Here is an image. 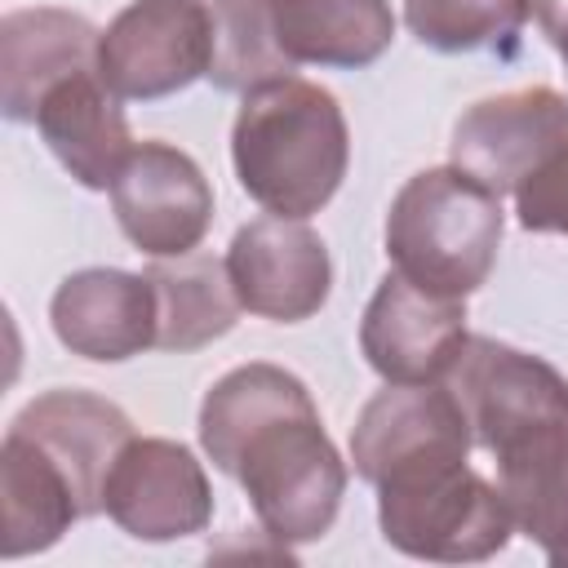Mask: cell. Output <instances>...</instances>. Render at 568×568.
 Wrapping results in <instances>:
<instances>
[{"label":"cell","mask_w":568,"mask_h":568,"mask_svg":"<svg viewBox=\"0 0 568 568\" xmlns=\"http://www.w3.org/2000/svg\"><path fill=\"white\" fill-rule=\"evenodd\" d=\"M470 426L457 395L444 382L430 386H399L386 382L364 408L351 430V462L364 484H382L386 475L439 457V453H470Z\"/></svg>","instance_id":"4fadbf2b"},{"label":"cell","mask_w":568,"mask_h":568,"mask_svg":"<svg viewBox=\"0 0 568 568\" xmlns=\"http://www.w3.org/2000/svg\"><path fill=\"white\" fill-rule=\"evenodd\" d=\"M466 457L439 453L377 484V524L395 550L435 564H475L510 541L515 524L497 484L475 475Z\"/></svg>","instance_id":"5b68a950"},{"label":"cell","mask_w":568,"mask_h":568,"mask_svg":"<svg viewBox=\"0 0 568 568\" xmlns=\"http://www.w3.org/2000/svg\"><path fill=\"white\" fill-rule=\"evenodd\" d=\"M528 18V0H404L408 31L439 53H515Z\"/></svg>","instance_id":"44dd1931"},{"label":"cell","mask_w":568,"mask_h":568,"mask_svg":"<svg viewBox=\"0 0 568 568\" xmlns=\"http://www.w3.org/2000/svg\"><path fill=\"white\" fill-rule=\"evenodd\" d=\"M115 222L146 257L195 253L213 222V191L200 164L169 142H133L111 182Z\"/></svg>","instance_id":"ba28073f"},{"label":"cell","mask_w":568,"mask_h":568,"mask_svg":"<svg viewBox=\"0 0 568 568\" xmlns=\"http://www.w3.org/2000/svg\"><path fill=\"white\" fill-rule=\"evenodd\" d=\"M466 337V297H439L399 271L377 284L359 324L364 359L377 377L399 386L444 382Z\"/></svg>","instance_id":"9c48e42d"},{"label":"cell","mask_w":568,"mask_h":568,"mask_svg":"<svg viewBox=\"0 0 568 568\" xmlns=\"http://www.w3.org/2000/svg\"><path fill=\"white\" fill-rule=\"evenodd\" d=\"M146 284L155 293V346L160 351H200L213 337L235 328V315L244 311L231 284L226 262L213 253H182V257H155L146 266Z\"/></svg>","instance_id":"ac0fdd59"},{"label":"cell","mask_w":568,"mask_h":568,"mask_svg":"<svg viewBox=\"0 0 568 568\" xmlns=\"http://www.w3.org/2000/svg\"><path fill=\"white\" fill-rule=\"evenodd\" d=\"M36 129L58 164L89 191H106L133 151L120 98L106 89L98 67L53 84L36 111Z\"/></svg>","instance_id":"2e32d148"},{"label":"cell","mask_w":568,"mask_h":568,"mask_svg":"<svg viewBox=\"0 0 568 568\" xmlns=\"http://www.w3.org/2000/svg\"><path fill=\"white\" fill-rule=\"evenodd\" d=\"M444 386L493 457L515 532L568 559V377L497 337H466Z\"/></svg>","instance_id":"7a4b0ae2"},{"label":"cell","mask_w":568,"mask_h":568,"mask_svg":"<svg viewBox=\"0 0 568 568\" xmlns=\"http://www.w3.org/2000/svg\"><path fill=\"white\" fill-rule=\"evenodd\" d=\"M0 555L22 559L49 550L80 515V501L67 475L22 435L4 430L0 444Z\"/></svg>","instance_id":"d6986e66"},{"label":"cell","mask_w":568,"mask_h":568,"mask_svg":"<svg viewBox=\"0 0 568 568\" xmlns=\"http://www.w3.org/2000/svg\"><path fill=\"white\" fill-rule=\"evenodd\" d=\"M9 430L31 439L67 475L84 519L102 510L106 475H111L120 448L133 439V422L124 417V408H115L111 399H102L93 390H71V386L36 395L13 417Z\"/></svg>","instance_id":"7c38bea8"},{"label":"cell","mask_w":568,"mask_h":568,"mask_svg":"<svg viewBox=\"0 0 568 568\" xmlns=\"http://www.w3.org/2000/svg\"><path fill=\"white\" fill-rule=\"evenodd\" d=\"M102 31L71 9H13L0 18V106L13 124H36L44 93L98 67Z\"/></svg>","instance_id":"9a60e30c"},{"label":"cell","mask_w":568,"mask_h":568,"mask_svg":"<svg viewBox=\"0 0 568 568\" xmlns=\"http://www.w3.org/2000/svg\"><path fill=\"white\" fill-rule=\"evenodd\" d=\"M271 22L293 67H368L390 49V0H271Z\"/></svg>","instance_id":"e0dca14e"},{"label":"cell","mask_w":568,"mask_h":568,"mask_svg":"<svg viewBox=\"0 0 568 568\" xmlns=\"http://www.w3.org/2000/svg\"><path fill=\"white\" fill-rule=\"evenodd\" d=\"M213 4L204 0H133L98 40V75L115 98L155 102L213 67Z\"/></svg>","instance_id":"8992f818"},{"label":"cell","mask_w":568,"mask_h":568,"mask_svg":"<svg viewBox=\"0 0 568 568\" xmlns=\"http://www.w3.org/2000/svg\"><path fill=\"white\" fill-rule=\"evenodd\" d=\"M200 444L231 475L280 546L320 541L346 493V462L320 426L302 377L280 364H240L200 404Z\"/></svg>","instance_id":"6da1fadb"},{"label":"cell","mask_w":568,"mask_h":568,"mask_svg":"<svg viewBox=\"0 0 568 568\" xmlns=\"http://www.w3.org/2000/svg\"><path fill=\"white\" fill-rule=\"evenodd\" d=\"M528 13L537 18L541 36L555 44V53L568 71V0H528Z\"/></svg>","instance_id":"603a6c76"},{"label":"cell","mask_w":568,"mask_h":568,"mask_svg":"<svg viewBox=\"0 0 568 568\" xmlns=\"http://www.w3.org/2000/svg\"><path fill=\"white\" fill-rule=\"evenodd\" d=\"M235 178L266 213H320L351 160V133L337 98L311 80H275L244 93L231 129Z\"/></svg>","instance_id":"3957f363"},{"label":"cell","mask_w":568,"mask_h":568,"mask_svg":"<svg viewBox=\"0 0 568 568\" xmlns=\"http://www.w3.org/2000/svg\"><path fill=\"white\" fill-rule=\"evenodd\" d=\"M568 146V98L532 84L484 98L453 124L448 160L493 195H515L541 164Z\"/></svg>","instance_id":"52a82bcc"},{"label":"cell","mask_w":568,"mask_h":568,"mask_svg":"<svg viewBox=\"0 0 568 568\" xmlns=\"http://www.w3.org/2000/svg\"><path fill=\"white\" fill-rule=\"evenodd\" d=\"M501 195L457 164L413 173L386 213V257L439 297H470L501 244Z\"/></svg>","instance_id":"277c9868"},{"label":"cell","mask_w":568,"mask_h":568,"mask_svg":"<svg viewBox=\"0 0 568 568\" xmlns=\"http://www.w3.org/2000/svg\"><path fill=\"white\" fill-rule=\"evenodd\" d=\"M515 213L524 231L568 235V146L515 191Z\"/></svg>","instance_id":"7402d4cb"},{"label":"cell","mask_w":568,"mask_h":568,"mask_svg":"<svg viewBox=\"0 0 568 568\" xmlns=\"http://www.w3.org/2000/svg\"><path fill=\"white\" fill-rule=\"evenodd\" d=\"M49 324L71 355L120 364L155 346V293L146 275L89 266L58 284Z\"/></svg>","instance_id":"5bb4252c"},{"label":"cell","mask_w":568,"mask_h":568,"mask_svg":"<svg viewBox=\"0 0 568 568\" xmlns=\"http://www.w3.org/2000/svg\"><path fill=\"white\" fill-rule=\"evenodd\" d=\"M102 510L138 541H178L204 532L213 493L186 444L133 435L106 475Z\"/></svg>","instance_id":"30bf717a"},{"label":"cell","mask_w":568,"mask_h":568,"mask_svg":"<svg viewBox=\"0 0 568 568\" xmlns=\"http://www.w3.org/2000/svg\"><path fill=\"white\" fill-rule=\"evenodd\" d=\"M213 67L209 80L226 93H253L262 84L288 80L293 62L284 58L271 22V0H213Z\"/></svg>","instance_id":"ffe728a7"},{"label":"cell","mask_w":568,"mask_h":568,"mask_svg":"<svg viewBox=\"0 0 568 568\" xmlns=\"http://www.w3.org/2000/svg\"><path fill=\"white\" fill-rule=\"evenodd\" d=\"M226 271L240 306L275 324L311 320L328 302V284H333V262L324 240L302 217H280V213L253 217L248 226L235 231Z\"/></svg>","instance_id":"8fae6325"}]
</instances>
